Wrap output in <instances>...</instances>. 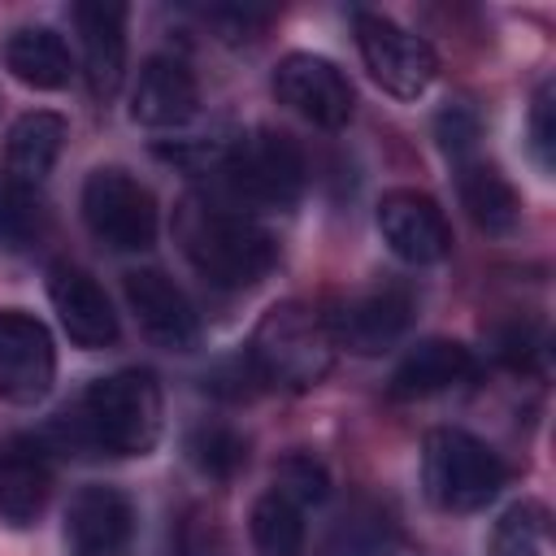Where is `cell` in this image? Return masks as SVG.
<instances>
[{
    "label": "cell",
    "instance_id": "cell-1",
    "mask_svg": "<svg viewBox=\"0 0 556 556\" xmlns=\"http://www.w3.org/2000/svg\"><path fill=\"white\" fill-rule=\"evenodd\" d=\"M178 243L182 256L191 261V269L226 291H243L252 282H261L278 256L274 235L248 217L243 208L217 204V200H187L178 208Z\"/></svg>",
    "mask_w": 556,
    "mask_h": 556
},
{
    "label": "cell",
    "instance_id": "cell-2",
    "mask_svg": "<svg viewBox=\"0 0 556 556\" xmlns=\"http://www.w3.org/2000/svg\"><path fill=\"white\" fill-rule=\"evenodd\" d=\"M83 447L109 456H143L161 439V387L148 369H117L96 378L70 421Z\"/></svg>",
    "mask_w": 556,
    "mask_h": 556
},
{
    "label": "cell",
    "instance_id": "cell-3",
    "mask_svg": "<svg viewBox=\"0 0 556 556\" xmlns=\"http://www.w3.org/2000/svg\"><path fill=\"white\" fill-rule=\"evenodd\" d=\"M243 356L265 387L313 391L334 365V343H330L317 308H308L300 300H278L252 326Z\"/></svg>",
    "mask_w": 556,
    "mask_h": 556
},
{
    "label": "cell",
    "instance_id": "cell-4",
    "mask_svg": "<svg viewBox=\"0 0 556 556\" xmlns=\"http://www.w3.org/2000/svg\"><path fill=\"white\" fill-rule=\"evenodd\" d=\"M504 478H508L504 460L469 430L439 426L421 443V486H426V500L443 513L486 508L500 495Z\"/></svg>",
    "mask_w": 556,
    "mask_h": 556
},
{
    "label": "cell",
    "instance_id": "cell-5",
    "mask_svg": "<svg viewBox=\"0 0 556 556\" xmlns=\"http://www.w3.org/2000/svg\"><path fill=\"white\" fill-rule=\"evenodd\" d=\"M226 187L252 204V208H291L304 195V152L291 135L256 126L248 135H235L222 161Z\"/></svg>",
    "mask_w": 556,
    "mask_h": 556
},
{
    "label": "cell",
    "instance_id": "cell-6",
    "mask_svg": "<svg viewBox=\"0 0 556 556\" xmlns=\"http://www.w3.org/2000/svg\"><path fill=\"white\" fill-rule=\"evenodd\" d=\"M83 222L113 252H143L156 243V200L117 165H104L83 182Z\"/></svg>",
    "mask_w": 556,
    "mask_h": 556
},
{
    "label": "cell",
    "instance_id": "cell-7",
    "mask_svg": "<svg viewBox=\"0 0 556 556\" xmlns=\"http://www.w3.org/2000/svg\"><path fill=\"white\" fill-rule=\"evenodd\" d=\"M326 334L334 348H348L356 356H378L395 348V339L413 321V291L400 282H374L348 295H334L321 313Z\"/></svg>",
    "mask_w": 556,
    "mask_h": 556
},
{
    "label": "cell",
    "instance_id": "cell-8",
    "mask_svg": "<svg viewBox=\"0 0 556 556\" xmlns=\"http://www.w3.org/2000/svg\"><path fill=\"white\" fill-rule=\"evenodd\" d=\"M356 48H361L369 78L395 100H417L439 74V56L421 35L369 9L356 13Z\"/></svg>",
    "mask_w": 556,
    "mask_h": 556
},
{
    "label": "cell",
    "instance_id": "cell-9",
    "mask_svg": "<svg viewBox=\"0 0 556 556\" xmlns=\"http://www.w3.org/2000/svg\"><path fill=\"white\" fill-rule=\"evenodd\" d=\"M274 96L278 104H287L291 113H300L304 122L321 126V130H339L352 122L356 96L352 83L343 78V70L317 52H287L274 70Z\"/></svg>",
    "mask_w": 556,
    "mask_h": 556
},
{
    "label": "cell",
    "instance_id": "cell-10",
    "mask_svg": "<svg viewBox=\"0 0 556 556\" xmlns=\"http://www.w3.org/2000/svg\"><path fill=\"white\" fill-rule=\"evenodd\" d=\"M56 378V348L35 313L0 308V400L39 404Z\"/></svg>",
    "mask_w": 556,
    "mask_h": 556
},
{
    "label": "cell",
    "instance_id": "cell-11",
    "mask_svg": "<svg viewBox=\"0 0 556 556\" xmlns=\"http://www.w3.org/2000/svg\"><path fill=\"white\" fill-rule=\"evenodd\" d=\"M378 230L387 248L408 265H434L452 252V226L439 200L417 187H395L378 200Z\"/></svg>",
    "mask_w": 556,
    "mask_h": 556
},
{
    "label": "cell",
    "instance_id": "cell-12",
    "mask_svg": "<svg viewBox=\"0 0 556 556\" xmlns=\"http://www.w3.org/2000/svg\"><path fill=\"white\" fill-rule=\"evenodd\" d=\"M122 287H126V304H130L139 330L156 348H169V352L195 348L200 321H195V308L174 278H165L161 269H130L122 278Z\"/></svg>",
    "mask_w": 556,
    "mask_h": 556
},
{
    "label": "cell",
    "instance_id": "cell-13",
    "mask_svg": "<svg viewBox=\"0 0 556 556\" xmlns=\"http://www.w3.org/2000/svg\"><path fill=\"white\" fill-rule=\"evenodd\" d=\"M48 300H52V308H56L65 334H70L78 348L100 352V348L117 343V313H113L104 287H100L87 269H78V265H70V261L52 265V269H48Z\"/></svg>",
    "mask_w": 556,
    "mask_h": 556
},
{
    "label": "cell",
    "instance_id": "cell-14",
    "mask_svg": "<svg viewBox=\"0 0 556 556\" xmlns=\"http://www.w3.org/2000/svg\"><path fill=\"white\" fill-rule=\"evenodd\" d=\"M135 508L113 486H83L65 513L70 556H130Z\"/></svg>",
    "mask_w": 556,
    "mask_h": 556
},
{
    "label": "cell",
    "instance_id": "cell-15",
    "mask_svg": "<svg viewBox=\"0 0 556 556\" xmlns=\"http://www.w3.org/2000/svg\"><path fill=\"white\" fill-rule=\"evenodd\" d=\"M74 22L83 35V74L96 100H113L126 78V4L117 0H83L74 4Z\"/></svg>",
    "mask_w": 556,
    "mask_h": 556
},
{
    "label": "cell",
    "instance_id": "cell-16",
    "mask_svg": "<svg viewBox=\"0 0 556 556\" xmlns=\"http://www.w3.org/2000/svg\"><path fill=\"white\" fill-rule=\"evenodd\" d=\"M52 495V460L39 439L9 434L0 439V521L30 526Z\"/></svg>",
    "mask_w": 556,
    "mask_h": 556
},
{
    "label": "cell",
    "instance_id": "cell-17",
    "mask_svg": "<svg viewBox=\"0 0 556 556\" xmlns=\"http://www.w3.org/2000/svg\"><path fill=\"white\" fill-rule=\"evenodd\" d=\"M195 104H200V87H195V74L187 70V61H178V56L143 61L135 91H130V117L139 126H152V130L182 126L195 117Z\"/></svg>",
    "mask_w": 556,
    "mask_h": 556
},
{
    "label": "cell",
    "instance_id": "cell-18",
    "mask_svg": "<svg viewBox=\"0 0 556 556\" xmlns=\"http://www.w3.org/2000/svg\"><path fill=\"white\" fill-rule=\"evenodd\" d=\"M478 374V361L465 343L456 339H426L408 348V356L391 374V395L395 400H426L439 391H452Z\"/></svg>",
    "mask_w": 556,
    "mask_h": 556
},
{
    "label": "cell",
    "instance_id": "cell-19",
    "mask_svg": "<svg viewBox=\"0 0 556 556\" xmlns=\"http://www.w3.org/2000/svg\"><path fill=\"white\" fill-rule=\"evenodd\" d=\"M65 135H70V126L61 113H52V109L22 113L4 135V178L35 191L52 174V165L65 148Z\"/></svg>",
    "mask_w": 556,
    "mask_h": 556
},
{
    "label": "cell",
    "instance_id": "cell-20",
    "mask_svg": "<svg viewBox=\"0 0 556 556\" xmlns=\"http://www.w3.org/2000/svg\"><path fill=\"white\" fill-rule=\"evenodd\" d=\"M4 70L35 87V91H56L70 83V48L52 26H22L4 39Z\"/></svg>",
    "mask_w": 556,
    "mask_h": 556
},
{
    "label": "cell",
    "instance_id": "cell-21",
    "mask_svg": "<svg viewBox=\"0 0 556 556\" xmlns=\"http://www.w3.org/2000/svg\"><path fill=\"white\" fill-rule=\"evenodd\" d=\"M456 187H460V204L469 208L473 226L486 235H508L521 217V200L513 191V182L486 165V161H456Z\"/></svg>",
    "mask_w": 556,
    "mask_h": 556
},
{
    "label": "cell",
    "instance_id": "cell-22",
    "mask_svg": "<svg viewBox=\"0 0 556 556\" xmlns=\"http://www.w3.org/2000/svg\"><path fill=\"white\" fill-rule=\"evenodd\" d=\"M256 556H304V508L278 491H265L248 513Z\"/></svg>",
    "mask_w": 556,
    "mask_h": 556
},
{
    "label": "cell",
    "instance_id": "cell-23",
    "mask_svg": "<svg viewBox=\"0 0 556 556\" xmlns=\"http://www.w3.org/2000/svg\"><path fill=\"white\" fill-rule=\"evenodd\" d=\"M187 456L204 478H235L239 465L248 460V443L226 421H204L187 434Z\"/></svg>",
    "mask_w": 556,
    "mask_h": 556
},
{
    "label": "cell",
    "instance_id": "cell-24",
    "mask_svg": "<svg viewBox=\"0 0 556 556\" xmlns=\"http://www.w3.org/2000/svg\"><path fill=\"white\" fill-rule=\"evenodd\" d=\"M491 556H547V508L539 500L504 508L491 534Z\"/></svg>",
    "mask_w": 556,
    "mask_h": 556
},
{
    "label": "cell",
    "instance_id": "cell-25",
    "mask_svg": "<svg viewBox=\"0 0 556 556\" xmlns=\"http://www.w3.org/2000/svg\"><path fill=\"white\" fill-rule=\"evenodd\" d=\"M43 235V208L30 187L0 178V248L22 252Z\"/></svg>",
    "mask_w": 556,
    "mask_h": 556
},
{
    "label": "cell",
    "instance_id": "cell-26",
    "mask_svg": "<svg viewBox=\"0 0 556 556\" xmlns=\"http://www.w3.org/2000/svg\"><path fill=\"white\" fill-rule=\"evenodd\" d=\"M274 491L278 495H287L291 504H321L326 495H330V473H326V465L321 460H313L308 452H291V456H282L278 460V469H274Z\"/></svg>",
    "mask_w": 556,
    "mask_h": 556
},
{
    "label": "cell",
    "instance_id": "cell-27",
    "mask_svg": "<svg viewBox=\"0 0 556 556\" xmlns=\"http://www.w3.org/2000/svg\"><path fill=\"white\" fill-rule=\"evenodd\" d=\"M434 135H439V148L452 161H469V152L478 143V117H473V109H465V104L443 109L439 122H434Z\"/></svg>",
    "mask_w": 556,
    "mask_h": 556
},
{
    "label": "cell",
    "instance_id": "cell-28",
    "mask_svg": "<svg viewBox=\"0 0 556 556\" xmlns=\"http://www.w3.org/2000/svg\"><path fill=\"white\" fill-rule=\"evenodd\" d=\"M530 143L539 152V165L552 169V152H556V87L543 83L534 91V104H530Z\"/></svg>",
    "mask_w": 556,
    "mask_h": 556
},
{
    "label": "cell",
    "instance_id": "cell-29",
    "mask_svg": "<svg viewBox=\"0 0 556 556\" xmlns=\"http://www.w3.org/2000/svg\"><path fill=\"white\" fill-rule=\"evenodd\" d=\"M208 17L217 22L222 39H230V43L252 39V30H261V26L269 22L265 9H248V4H217V9H208Z\"/></svg>",
    "mask_w": 556,
    "mask_h": 556
},
{
    "label": "cell",
    "instance_id": "cell-30",
    "mask_svg": "<svg viewBox=\"0 0 556 556\" xmlns=\"http://www.w3.org/2000/svg\"><path fill=\"white\" fill-rule=\"evenodd\" d=\"M343 552L339 556H387V521L369 517L365 526H348L343 530Z\"/></svg>",
    "mask_w": 556,
    "mask_h": 556
}]
</instances>
